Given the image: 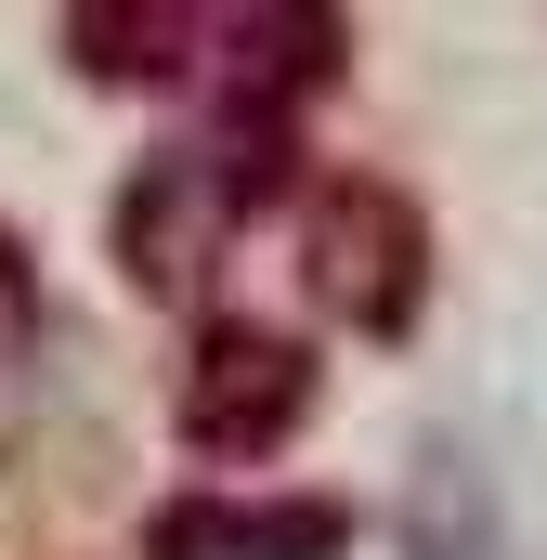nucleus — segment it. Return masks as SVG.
<instances>
[{
	"label": "nucleus",
	"instance_id": "nucleus-1",
	"mask_svg": "<svg viewBox=\"0 0 547 560\" xmlns=\"http://www.w3.org/2000/svg\"><path fill=\"white\" fill-rule=\"evenodd\" d=\"M300 405H313V365H300L287 339H261V326H222V339H209V378H196V405H183V430H196L209 456H261V443H287Z\"/></svg>",
	"mask_w": 547,
	"mask_h": 560
},
{
	"label": "nucleus",
	"instance_id": "nucleus-2",
	"mask_svg": "<svg viewBox=\"0 0 547 560\" xmlns=\"http://www.w3.org/2000/svg\"><path fill=\"white\" fill-rule=\"evenodd\" d=\"M339 509H170L156 560H339Z\"/></svg>",
	"mask_w": 547,
	"mask_h": 560
}]
</instances>
